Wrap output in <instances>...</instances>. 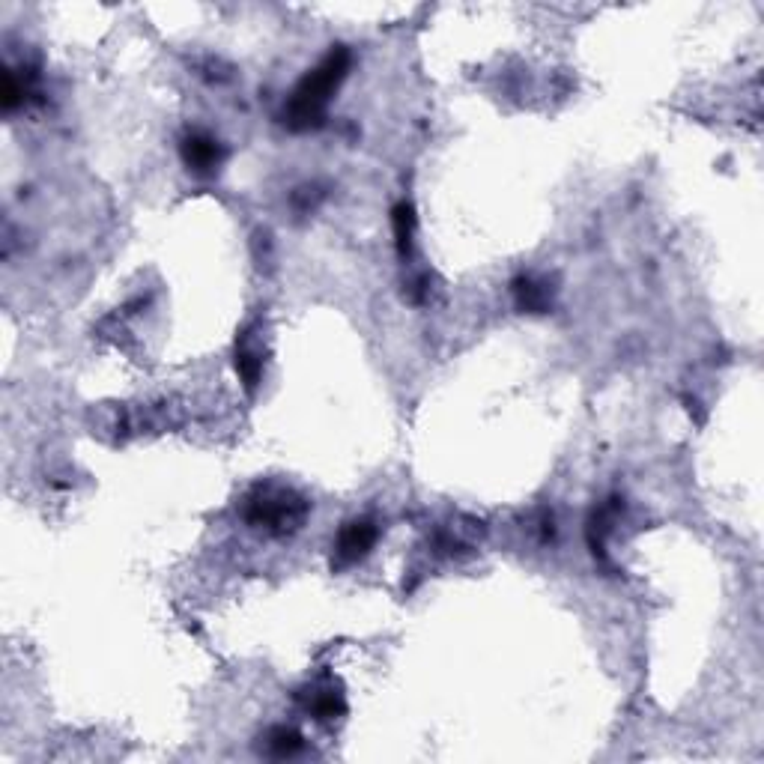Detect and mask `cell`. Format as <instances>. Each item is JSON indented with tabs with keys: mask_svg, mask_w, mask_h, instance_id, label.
I'll use <instances>...</instances> for the list:
<instances>
[{
	"mask_svg": "<svg viewBox=\"0 0 764 764\" xmlns=\"http://www.w3.org/2000/svg\"><path fill=\"white\" fill-rule=\"evenodd\" d=\"M380 538V526L368 517H359V520H350L341 532H338V541H335V559L332 565L335 568H350V565H359L377 544Z\"/></svg>",
	"mask_w": 764,
	"mask_h": 764,
	"instance_id": "obj_3",
	"label": "cell"
},
{
	"mask_svg": "<svg viewBox=\"0 0 764 764\" xmlns=\"http://www.w3.org/2000/svg\"><path fill=\"white\" fill-rule=\"evenodd\" d=\"M511 290H514L517 308L526 311V314H547L550 305H553V290H550V284L541 281V278H535V275H520V278L514 281Z\"/></svg>",
	"mask_w": 764,
	"mask_h": 764,
	"instance_id": "obj_5",
	"label": "cell"
},
{
	"mask_svg": "<svg viewBox=\"0 0 764 764\" xmlns=\"http://www.w3.org/2000/svg\"><path fill=\"white\" fill-rule=\"evenodd\" d=\"M183 162L194 174H212L224 162V147L209 132H189L180 144Z\"/></svg>",
	"mask_w": 764,
	"mask_h": 764,
	"instance_id": "obj_4",
	"label": "cell"
},
{
	"mask_svg": "<svg viewBox=\"0 0 764 764\" xmlns=\"http://www.w3.org/2000/svg\"><path fill=\"white\" fill-rule=\"evenodd\" d=\"M266 747H269L272 756L287 759V756H293L296 750H302V735H299L296 729L278 726V729H272V732L266 735Z\"/></svg>",
	"mask_w": 764,
	"mask_h": 764,
	"instance_id": "obj_9",
	"label": "cell"
},
{
	"mask_svg": "<svg viewBox=\"0 0 764 764\" xmlns=\"http://www.w3.org/2000/svg\"><path fill=\"white\" fill-rule=\"evenodd\" d=\"M350 51L344 45H335L293 90V96L284 105V126L293 132H311L326 123V108L332 93L341 87V81L350 72Z\"/></svg>",
	"mask_w": 764,
	"mask_h": 764,
	"instance_id": "obj_1",
	"label": "cell"
},
{
	"mask_svg": "<svg viewBox=\"0 0 764 764\" xmlns=\"http://www.w3.org/2000/svg\"><path fill=\"white\" fill-rule=\"evenodd\" d=\"M233 365H236V374H239V380H242V385H245L248 391H254V388L260 385V380H263V356H260V350L251 344V335H248V332H242L239 341H236Z\"/></svg>",
	"mask_w": 764,
	"mask_h": 764,
	"instance_id": "obj_7",
	"label": "cell"
},
{
	"mask_svg": "<svg viewBox=\"0 0 764 764\" xmlns=\"http://www.w3.org/2000/svg\"><path fill=\"white\" fill-rule=\"evenodd\" d=\"M242 517L254 529H263V532H272V535H290L305 523L308 502L296 490L260 484L248 493Z\"/></svg>",
	"mask_w": 764,
	"mask_h": 764,
	"instance_id": "obj_2",
	"label": "cell"
},
{
	"mask_svg": "<svg viewBox=\"0 0 764 764\" xmlns=\"http://www.w3.org/2000/svg\"><path fill=\"white\" fill-rule=\"evenodd\" d=\"M391 230H394L397 254L406 260L412 254V236H415V209H412V203L403 200L391 209Z\"/></svg>",
	"mask_w": 764,
	"mask_h": 764,
	"instance_id": "obj_8",
	"label": "cell"
},
{
	"mask_svg": "<svg viewBox=\"0 0 764 764\" xmlns=\"http://www.w3.org/2000/svg\"><path fill=\"white\" fill-rule=\"evenodd\" d=\"M305 711L317 720H338L347 714V702H344V693L335 690L332 684H317L311 687L305 696Z\"/></svg>",
	"mask_w": 764,
	"mask_h": 764,
	"instance_id": "obj_6",
	"label": "cell"
}]
</instances>
